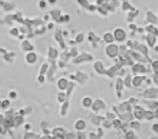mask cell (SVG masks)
Masks as SVG:
<instances>
[{
	"instance_id": "cell-1",
	"label": "cell",
	"mask_w": 158,
	"mask_h": 139,
	"mask_svg": "<svg viewBox=\"0 0 158 139\" xmlns=\"http://www.w3.org/2000/svg\"><path fill=\"white\" fill-rule=\"evenodd\" d=\"M126 37V34H125V32L123 31V29H120V28H118V29H116L115 31V38H116L117 40H123V38Z\"/></svg>"
},
{
	"instance_id": "cell-2",
	"label": "cell",
	"mask_w": 158,
	"mask_h": 139,
	"mask_svg": "<svg viewBox=\"0 0 158 139\" xmlns=\"http://www.w3.org/2000/svg\"><path fill=\"white\" fill-rule=\"evenodd\" d=\"M39 7L41 8V9H44V8L46 7V2H44V0H40V1H39Z\"/></svg>"
},
{
	"instance_id": "cell-3",
	"label": "cell",
	"mask_w": 158,
	"mask_h": 139,
	"mask_svg": "<svg viewBox=\"0 0 158 139\" xmlns=\"http://www.w3.org/2000/svg\"><path fill=\"white\" fill-rule=\"evenodd\" d=\"M57 0H48V2L51 3V5H54V3H56Z\"/></svg>"
},
{
	"instance_id": "cell-4",
	"label": "cell",
	"mask_w": 158,
	"mask_h": 139,
	"mask_svg": "<svg viewBox=\"0 0 158 139\" xmlns=\"http://www.w3.org/2000/svg\"><path fill=\"white\" fill-rule=\"evenodd\" d=\"M10 96H11V98H15V93H11Z\"/></svg>"
}]
</instances>
